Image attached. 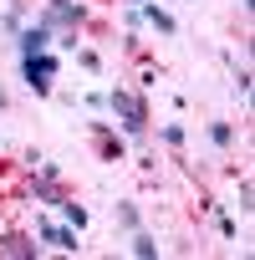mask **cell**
<instances>
[{
    "label": "cell",
    "instance_id": "1",
    "mask_svg": "<svg viewBox=\"0 0 255 260\" xmlns=\"http://www.w3.org/2000/svg\"><path fill=\"white\" fill-rule=\"evenodd\" d=\"M36 21H41L46 31H61V36H67L61 46H77V26L87 21V6H77V0H46Z\"/></svg>",
    "mask_w": 255,
    "mask_h": 260
},
{
    "label": "cell",
    "instance_id": "2",
    "mask_svg": "<svg viewBox=\"0 0 255 260\" xmlns=\"http://www.w3.org/2000/svg\"><path fill=\"white\" fill-rule=\"evenodd\" d=\"M107 107L122 117V133H133V138H143V127H148V112H143V102L133 97V92H107Z\"/></svg>",
    "mask_w": 255,
    "mask_h": 260
},
{
    "label": "cell",
    "instance_id": "3",
    "mask_svg": "<svg viewBox=\"0 0 255 260\" xmlns=\"http://www.w3.org/2000/svg\"><path fill=\"white\" fill-rule=\"evenodd\" d=\"M21 72H26V87H31L36 97H46V92H51V77H56V56H51V51L21 56Z\"/></svg>",
    "mask_w": 255,
    "mask_h": 260
},
{
    "label": "cell",
    "instance_id": "4",
    "mask_svg": "<svg viewBox=\"0 0 255 260\" xmlns=\"http://www.w3.org/2000/svg\"><path fill=\"white\" fill-rule=\"evenodd\" d=\"M46 41H51V31L36 21V26H21L16 31V46H21V56H36V51H46Z\"/></svg>",
    "mask_w": 255,
    "mask_h": 260
},
{
    "label": "cell",
    "instance_id": "5",
    "mask_svg": "<svg viewBox=\"0 0 255 260\" xmlns=\"http://www.w3.org/2000/svg\"><path fill=\"white\" fill-rule=\"evenodd\" d=\"M36 240H26V235H0V255L6 260H36Z\"/></svg>",
    "mask_w": 255,
    "mask_h": 260
},
{
    "label": "cell",
    "instance_id": "6",
    "mask_svg": "<svg viewBox=\"0 0 255 260\" xmlns=\"http://www.w3.org/2000/svg\"><path fill=\"white\" fill-rule=\"evenodd\" d=\"M41 240L46 245H61V250H82L77 245V230H61V224H41Z\"/></svg>",
    "mask_w": 255,
    "mask_h": 260
},
{
    "label": "cell",
    "instance_id": "7",
    "mask_svg": "<svg viewBox=\"0 0 255 260\" xmlns=\"http://www.w3.org/2000/svg\"><path fill=\"white\" fill-rule=\"evenodd\" d=\"M138 21H153L164 36H174V31H179V26H174V16H169V11H158V6H138Z\"/></svg>",
    "mask_w": 255,
    "mask_h": 260
},
{
    "label": "cell",
    "instance_id": "8",
    "mask_svg": "<svg viewBox=\"0 0 255 260\" xmlns=\"http://www.w3.org/2000/svg\"><path fill=\"white\" fill-rule=\"evenodd\" d=\"M31 194H36L41 204H61V189H56V179H51V174H41V179L31 184Z\"/></svg>",
    "mask_w": 255,
    "mask_h": 260
},
{
    "label": "cell",
    "instance_id": "9",
    "mask_svg": "<svg viewBox=\"0 0 255 260\" xmlns=\"http://www.w3.org/2000/svg\"><path fill=\"white\" fill-rule=\"evenodd\" d=\"M133 255H143V260H153V255H158V240H153L148 230H138V235H133Z\"/></svg>",
    "mask_w": 255,
    "mask_h": 260
},
{
    "label": "cell",
    "instance_id": "10",
    "mask_svg": "<svg viewBox=\"0 0 255 260\" xmlns=\"http://www.w3.org/2000/svg\"><path fill=\"white\" fill-rule=\"evenodd\" d=\"M230 138H235L230 122H214V127H209V143H214V148H230Z\"/></svg>",
    "mask_w": 255,
    "mask_h": 260
},
{
    "label": "cell",
    "instance_id": "11",
    "mask_svg": "<svg viewBox=\"0 0 255 260\" xmlns=\"http://www.w3.org/2000/svg\"><path fill=\"white\" fill-rule=\"evenodd\" d=\"M61 209H67V219H72V224H77V230H82V224H87V209H82V204H72V199H61Z\"/></svg>",
    "mask_w": 255,
    "mask_h": 260
},
{
    "label": "cell",
    "instance_id": "12",
    "mask_svg": "<svg viewBox=\"0 0 255 260\" xmlns=\"http://www.w3.org/2000/svg\"><path fill=\"white\" fill-rule=\"evenodd\" d=\"M117 224H122V230H138V209L122 204V209H117Z\"/></svg>",
    "mask_w": 255,
    "mask_h": 260
},
{
    "label": "cell",
    "instance_id": "13",
    "mask_svg": "<svg viewBox=\"0 0 255 260\" xmlns=\"http://www.w3.org/2000/svg\"><path fill=\"white\" fill-rule=\"evenodd\" d=\"M164 143H174V148L184 143V127H179V122H169V127H164Z\"/></svg>",
    "mask_w": 255,
    "mask_h": 260
},
{
    "label": "cell",
    "instance_id": "14",
    "mask_svg": "<svg viewBox=\"0 0 255 260\" xmlns=\"http://www.w3.org/2000/svg\"><path fill=\"white\" fill-rule=\"evenodd\" d=\"M122 6H128V11H138V6H148V0H122Z\"/></svg>",
    "mask_w": 255,
    "mask_h": 260
},
{
    "label": "cell",
    "instance_id": "15",
    "mask_svg": "<svg viewBox=\"0 0 255 260\" xmlns=\"http://www.w3.org/2000/svg\"><path fill=\"white\" fill-rule=\"evenodd\" d=\"M0 102H6V92H0Z\"/></svg>",
    "mask_w": 255,
    "mask_h": 260
}]
</instances>
